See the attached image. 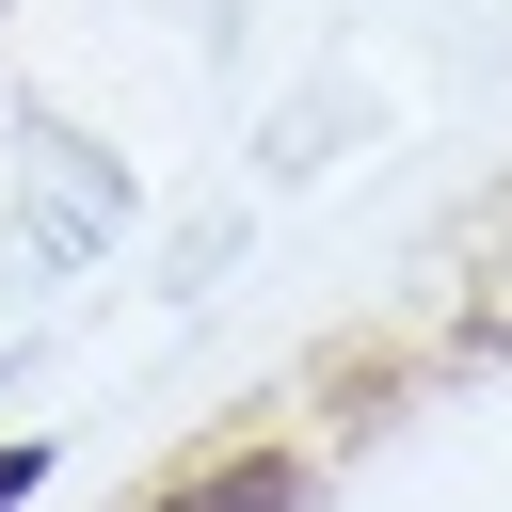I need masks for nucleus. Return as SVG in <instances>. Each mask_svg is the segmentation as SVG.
I'll use <instances>...</instances> for the list:
<instances>
[{"instance_id": "nucleus-1", "label": "nucleus", "mask_w": 512, "mask_h": 512, "mask_svg": "<svg viewBox=\"0 0 512 512\" xmlns=\"http://www.w3.org/2000/svg\"><path fill=\"white\" fill-rule=\"evenodd\" d=\"M288 496H304L288 464H208V480H176L160 512H288Z\"/></svg>"}, {"instance_id": "nucleus-2", "label": "nucleus", "mask_w": 512, "mask_h": 512, "mask_svg": "<svg viewBox=\"0 0 512 512\" xmlns=\"http://www.w3.org/2000/svg\"><path fill=\"white\" fill-rule=\"evenodd\" d=\"M16 496H32V448H0V512H16Z\"/></svg>"}]
</instances>
